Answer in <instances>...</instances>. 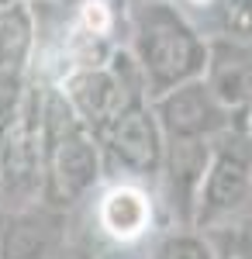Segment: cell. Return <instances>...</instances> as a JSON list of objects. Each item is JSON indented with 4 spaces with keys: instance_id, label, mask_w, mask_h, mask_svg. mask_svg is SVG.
Here are the masks:
<instances>
[{
    "instance_id": "cell-5",
    "label": "cell",
    "mask_w": 252,
    "mask_h": 259,
    "mask_svg": "<svg viewBox=\"0 0 252 259\" xmlns=\"http://www.w3.org/2000/svg\"><path fill=\"white\" fill-rule=\"evenodd\" d=\"M90 228L94 239L100 245H111L114 252L145 245L159 228V204L145 187V180L121 177L104 183L94 194Z\"/></svg>"
},
{
    "instance_id": "cell-13",
    "label": "cell",
    "mask_w": 252,
    "mask_h": 259,
    "mask_svg": "<svg viewBox=\"0 0 252 259\" xmlns=\"http://www.w3.org/2000/svg\"><path fill=\"white\" fill-rule=\"evenodd\" d=\"M242 128L249 132V139H252V100H249V107H245V114H242Z\"/></svg>"
},
{
    "instance_id": "cell-6",
    "label": "cell",
    "mask_w": 252,
    "mask_h": 259,
    "mask_svg": "<svg viewBox=\"0 0 252 259\" xmlns=\"http://www.w3.org/2000/svg\"><path fill=\"white\" fill-rule=\"evenodd\" d=\"M97 142L104 149V156L117 169H124V177L152 180L162 173L166 135L159 128V118H155L149 97H138L128 107H121V114L100 132Z\"/></svg>"
},
{
    "instance_id": "cell-9",
    "label": "cell",
    "mask_w": 252,
    "mask_h": 259,
    "mask_svg": "<svg viewBox=\"0 0 252 259\" xmlns=\"http://www.w3.org/2000/svg\"><path fill=\"white\" fill-rule=\"evenodd\" d=\"M35 45L38 31L28 0L0 7V73H24V66L35 56Z\"/></svg>"
},
{
    "instance_id": "cell-15",
    "label": "cell",
    "mask_w": 252,
    "mask_h": 259,
    "mask_svg": "<svg viewBox=\"0 0 252 259\" xmlns=\"http://www.w3.org/2000/svg\"><path fill=\"white\" fill-rule=\"evenodd\" d=\"M11 4H21V0H0V7H11Z\"/></svg>"
},
{
    "instance_id": "cell-7",
    "label": "cell",
    "mask_w": 252,
    "mask_h": 259,
    "mask_svg": "<svg viewBox=\"0 0 252 259\" xmlns=\"http://www.w3.org/2000/svg\"><path fill=\"white\" fill-rule=\"evenodd\" d=\"M152 111L159 118V128L166 139H214L218 132H225L228 124H235V114L214 97V90L207 87L204 76H197L190 83H180L173 90L152 97Z\"/></svg>"
},
{
    "instance_id": "cell-14",
    "label": "cell",
    "mask_w": 252,
    "mask_h": 259,
    "mask_svg": "<svg viewBox=\"0 0 252 259\" xmlns=\"http://www.w3.org/2000/svg\"><path fill=\"white\" fill-rule=\"evenodd\" d=\"M183 4H190V7H200V11H204V7H211V4H218V0H183Z\"/></svg>"
},
{
    "instance_id": "cell-11",
    "label": "cell",
    "mask_w": 252,
    "mask_h": 259,
    "mask_svg": "<svg viewBox=\"0 0 252 259\" xmlns=\"http://www.w3.org/2000/svg\"><path fill=\"white\" fill-rule=\"evenodd\" d=\"M149 259H218V256H214V245L204 232H190L180 225L176 232H166L155 242Z\"/></svg>"
},
{
    "instance_id": "cell-1",
    "label": "cell",
    "mask_w": 252,
    "mask_h": 259,
    "mask_svg": "<svg viewBox=\"0 0 252 259\" xmlns=\"http://www.w3.org/2000/svg\"><path fill=\"white\" fill-rule=\"evenodd\" d=\"M132 56H135L149 100L173 90L180 83L204 76L211 41L200 38L187 14L170 0H145L128 14Z\"/></svg>"
},
{
    "instance_id": "cell-3",
    "label": "cell",
    "mask_w": 252,
    "mask_h": 259,
    "mask_svg": "<svg viewBox=\"0 0 252 259\" xmlns=\"http://www.w3.org/2000/svg\"><path fill=\"white\" fill-rule=\"evenodd\" d=\"M245 221H252V139L242 124H228L211 139V159L194 204V228L218 232Z\"/></svg>"
},
{
    "instance_id": "cell-2",
    "label": "cell",
    "mask_w": 252,
    "mask_h": 259,
    "mask_svg": "<svg viewBox=\"0 0 252 259\" xmlns=\"http://www.w3.org/2000/svg\"><path fill=\"white\" fill-rule=\"evenodd\" d=\"M104 177V149L97 135L66 104L59 87L41 94V194L69 207L87 200Z\"/></svg>"
},
{
    "instance_id": "cell-4",
    "label": "cell",
    "mask_w": 252,
    "mask_h": 259,
    "mask_svg": "<svg viewBox=\"0 0 252 259\" xmlns=\"http://www.w3.org/2000/svg\"><path fill=\"white\" fill-rule=\"evenodd\" d=\"M56 87L94 135H100L121 114V107H128L138 97H149L142 69L128 49H114L104 62L66 69L56 80Z\"/></svg>"
},
{
    "instance_id": "cell-8",
    "label": "cell",
    "mask_w": 252,
    "mask_h": 259,
    "mask_svg": "<svg viewBox=\"0 0 252 259\" xmlns=\"http://www.w3.org/2000/svg\"><path fill=\"white\" fill-rule=\"evenodd\" d=\"M204 80L214 90V97L221 100L235 118H242L252 100V41H242V38L211 41Z\"/></svg>"
},
{
    "instance_id": "cell-12",
    "label": "cell",
    "mask_w": 252,
    "mask_h": 259,
    "mask_svg": "<svg viewBox=\"0 0 252 259\" xmlns=\"http://www.w3.org/2000/svg\"><path fill=\"white\" fill-rule=\"evenodd\" d=\"M225 11V24L232 31V38L252 41V0H218Z\"/></svg>"
},
{
    "instance_id": "cell-10",
    "label": "cell",
    "mask_w": 252,
    "mask_h": 259,
    "mask_svg": "<svg viewBox=\"0 0 252 259\" xmlns=\"http://www.w3.org/2000/svg\"><path fill=\"white\" fill-rule=\"evenodd\" d=\"M49 256V235L31 218H18L4 232V259H45Z\"/></svg>"
}]
</instances>
